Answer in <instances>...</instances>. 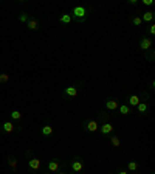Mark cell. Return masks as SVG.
Returning a JSON list of instances; mask_svg holds the SVG:
<instances>
[{
	"label": "cell",
	"mask_w": 155,
	"mask_h": 174,
	"mask_svg": "<svg viewBox=\"0 0 155 174\" xmlns=\"http://www.w3.org/2000/svg\"><path fill=\"white\" fill-rule=\"evenodd\" d=\"M2 128H3V130H5L6 134H11V132L14 130V124L11 123V121H5V123L2 124Z\"/></svg>",
	"instance_id": "obj_11"
},
{
	"label": "cell",
	"mask_w": 155,
	"mask_h": 174,
	"mask_svg": "<svg viewBox=\"0 0 155 174\" xmlns=\"http://www.w3.org/2000/svg\"><path fill=\"white\" fill-rule=\"evenodd\" d=\"M112 132H113V124L104 123L102 126H101V134L102 135H112Z\"/></svg>",
	"instance_id": "obj_2"
},
{
	"label": "cell",
	"mask_w": 155,
	"mask_h": 174,
	"mask_svg": "<svg viewBox=\"0 0 155 174\" xmlns=\"http://www.w3.org/2000/svg\"><path fill=\"white\" fill-rule=\"evenodd\" d=\"M132 24H134L135 26H141V25H143V20H141V17H137V16H134V17H132Z\"/></svg>",
	"instance_id": "obj_22"
},
{
	"label": "cell",
	"mask_w": 155,
	"mask_h": 174,
	"mask_svg": "<svg viewBox=\"0 0 155 174\" xmlns=\"http://www.w3.org/2000/svg\"><path fill=\"white\" fill-rule=\"evenodd\" d=\"M8 81H9V75L0 73V84H5V83H8Z\"/></svg>",
	"instance_id": "obj_23"
},
{
	"label": "cell",
	"mask_w": 155,
	"mask_h": 174,
	"mask_svg": "<svg viewBox=\"0 0 155 174\" xmlns=\"http://www.w3.org/2000/svg\"><path fill=\"white\" fill-rule=\"evenodd\" d=\"M71 170H73V173H81L82 170H84V163H82L81 160L71 162Z\"/></svg>",
	"instance_id": "obj_4"
},
{
	"label": "cell",
	"mask_w": 155,
	"mask_h": 174,
	"mask_svg": "<svg viewBox=\"0 0 155 174\" xmlns=\"http://www.w3.org/2000/svg\"><path fill=\"white\" fill-rule=\"evenodd\" d=\"M41 132H42V135H43V137H50V135L53 134V128L50 126V124H45V126L42 128V130H41Z\"/></svg>",
	"instance_id": "obj_13"
},
{
	"label": "cell",
	"mask_w": 155,
	"mask_h": 174,
	"mask_svg": "<svg viewBox=\"0 0 155 174\" xmlns=\"http://www.w3.org/2000/svg\"><path fill=\"white\" fill-rule=\"evenodd\" d=\"M59 20L62 22V24H70V22H71V16L70 14H62L59 17Z\"/></svg>",
	"instance_id": "obj_19"
},
{
	"label": "cell",
	"mask_w": 155,
	"mask_h": 174,
	"mask_svg": "<svg viewBox=\"0 0 155 174\" xmlns=\"http://www.w3.org/2000/svg\"><path fill=\"white\" fill-rule=\"evenodd\" d=\"M59 174H65V173H59Z\"/></svg>",
	"instance_id": "obj_30"
},
{
	"label": "cell",
	"mask_w": 155,
	"mask_h": 174,
	"mask_svg": "<svg viewBox=\"0 0 155 174\" xmlns=\"http://www.w3.org/2000/svg\"><path fill=\"white\" fill-rule=\"evenodd\" d=\"M71 13H73V16H71V19H73V20H76L78 24H82V22L85 20L87 9H85L84 6H81V5H79V6H75Z\"/></svg>",
	"instance_id": "obj_1"
},
{
	"label": "cell",
	"mask_w": 155,
	"mask_h": 174,
	"mask_svg": "<svg viewBox=\"0 0 155 174\" xmlns=\"http://www.w3.org/2000/svg\"><path fill=\"white\" fill-rule=\"evenodd\" d=\"M85 128H87V130H90V132H96L98 130V121L96 120H88L85 123Z\"/></svg>",
	"instance_id": "obj_5"
},
{
	"label": "cell",
	"mask_w": 155,
	"mask_h": 174,
	"mask_svg": "<svg viewBox=\"0 0 155 174\" xmlns=\"http://www.w3.org/2000/svg\"><path fill=\"white\" fill-rule=\"evenodd\" d=\"M149 33H151V36L155 34V25H151V28H149Z\"/></svg>",
	"instance_id": "obj_26"
},
{
	"label": "cell",
	"mask_w": 155,
	"mask_h": 174,
	"mask_svg": "<svg viewBox=\"0 0 155 174\" xmlns=\"http://www.w3.org/2000/svg\"><path fill=\"white\" fill-rule=\"evenodd\" d=\"M28 166L31 168V170L37 171L39 168H41V160H39V159H31V160L28 162Z\"/></svg>",
	"instance_id": "obj_9"
},
{
	"label": "cell",
	"mask_w": 155,
	"mask_h": 174,
	"mask_svg": "<svg viewBox=\"0 0 155 174\" xmlns=\"http://www.w3.org/2000/svg\"><path fill=\"white\" fill-rule=\"evenodd\" d=\"M64 93L67 95V96H76L78 95V87L76 86H71V87H65V90H64Z\"/></svg>",
	"instance_id": "obj_7"
},
{
	"label": "cell",
	"mask_w": 155,
	"mask_h": 174,
	"mask_svg": "<svg viewBox=\"0 0 155 174\" xmlns=\"http://www.w3.org/2000/svg\"><path fill=\"white\" fill-rule=\"evenodd\" d=\"M143 5L144 6H151V5H154V2L152 0H143Z\"/></svg>",
	"instance_id": "obj_25"
},
{
	"label": "cell",
	"mask_w": 155,
	"mask_h": 174,
	"mask_svg": "<svg viewBox=\"0 0 155 174\" xmlns=\"http://www.w3.org/2000/svg\"><path fill=\"white\" fill-rule=\"evenodd\" d=\"M110 143H112L113 148H119L121 140H119V137H116V135H110Z\"/></svg>",
	"instance_id": "obj_14"
},
{
	"label": "cell",
	"mask_w": 155,
	"mask_h": 174,
	"mask_svg": "<svg viewBox=\"0 0 155 174\" xmlns=\"http://www.w3.org/2000/svg\"><path fill=\"white\" fill-rule=\"evenodd\" d=\"M151 45H152V41L151 39H149V37H143V39L140 41V48H141V50H149V48H151Z\"/></svg>",
	"instance_id": "obj_3"
},
{
	"label": "cell",
	"mask_w": 155,
	"mask_h": 174,
	"mask_svg": "<svg viewBox=\"0 0 155 174\" xmlns=\"http://www.w3.org/2000/svg\"><path fill=\"white\" fill-rule=\"evenodd\" d=\"M134 174H138V173H134Z\"/></svg>",
	"instance_id": "obj_31"
},
{
	"label": "cell",
	"mask_w": 155,
	"mask_h": 174,
	"mask_svg": "<svg viewBox=\"0 0 155 174\" xmlns=\"http://www.w3.org/2000/svg\"><path fill=\"white\" fill-rule=\"evenodd\" d=\"M26 26H28L30 30H37V22L36 20H33V19H28V22H26Z\"/></svg>",
	"instance_id": "obj_17"
},
{
	"label": "cell",
	"mask_w": 155,
	"mask_h": 174,
	"mask_svg": "<svg viewBox=\"0 0 155 174\" xmlns=\"http://www.w3.org/2000/svg\"><path fill=\"white\" fill-rule=\"evenodd\" d=\"M127 170L132 171V173H135L138 170V163L137 162H129V163H127Z\"/></svg>",
	"instance_id": "obj_18"
},
{
	"label": "cell",
	"mask_w": 155,
	"mask_h": 174,
	"mask_svg": "<svg viewBox=\"0 0 155 174\" xmlns=\"http://www.w3.org/2000/svg\"><path fill=\"white\" fill-rule=\"evenodd\" d=\"M141 20H143V22H152V20H154V13H152V11H146V13L143 14Z\"/></svg>",
	"instance_id": "obj_15"
},
{
	"label": "cell",
	"mask_w": 155,
	"mask_h": 174,
	"mask_svg": "<svg viewBox=\"0 0 155 174\" xmlns=\"http://www.w3.org/2000/svg\"><path fill=\"white\" fill-rule=\"evenodd\" d=\"M137 107H138V112H140V113H146L147 112V104H146V103H140Z\"/></svg>",
	"instance_id": "obj_21"
},
{
	"label": "cell",
	"mask_w": 155,
	"mask_h": 174,
	"mask_svg": "<svg viewBox=\"0 0 155 174\" xmlns=\"http://www.w3.org/2000/svg\"><path fill=\"white\" fill-rule=\"evenodd\" d=\"M19 20L22 22V24H26V22H28V16H26L25 13H22V14L19 16Z\"/></svg>",
	"instance_id": "obj_24"
},
{
	"label": "cell",
	"mask_w": 155,
	"mask_h": 174,
	"mask_svg": "<svg viewBox=\"0 0 155 174\" xmlns=\"http://www.w3.org/2000/svg\"><path fill=\"white\" fill-rule=\"evenodd\" d=\"M48 171H50V173H58V171H59V160L54 159V160L50 162V163H48Z\"/></svg>",
	"instance_id": "obj_8"
},
{
	"label": "cell",
	"mask_w": 155,
	"mask_h": 174,
	"mask_svg": "<svg viewBox=\"0 0 155 174\" xmlns=\"http://www.w3.org/2000/svg\"><path fill=\"white\" fill-rule=\"evenodd\" d=\"M9 117L13 118V120H20L22 118V112L20 111H13V112L9 113Z\"/></svg>",
	"instance_id": "obj_20"
},
{
	"label": "cell",
	"mask_w": 155,
	"mask_h": 174,
	"mask_svg": "<svg viewBox=\"0 0 155 174\" xmlns=\"http://www.w3.org/2000/svg\"><path fill=\"white\" fill-rule=\"evenodd\" d=\"M45 174H47V173H45Z\"/></svg>",
	"instance_id": "obj_32"
},
{
	"label": "cell",
	"mask_w": 155,
	"mask_h": 174,
	"mask_svg": "<svg viewBox=\"0 0 155 174\" xmlns=\"http://www.w3.org/2000/svg\"><path fill=\"white\" fill-rule=\"evenodd\" d=\"M118 111L121 112V115H129V113H130V107L126 106V104H121V106H118Z\"/></svg>",
	"instance_id": "obj_16"
},
{
	"label": "cell",
	"mask_w": 155,
	"mask_h": 174,
	"mask_svg": "<svg viewBox=\"0 0 155 174\" xmlns=\"http://www.w3.org/2000/svg\"><path fill=\"white\" fill-rule=\"evenodd\" d=\"M118 174H129V173H127V171H124V170H123V171H119Z\"/></svg>",
	"instance_id": "obj_28"
},
{
	"label": "cell",
	"mask_w": 155,
	"mask_h": 174,
	"mask_svg": "<svg viewBox=\"0 0 155 174\" xmlns=\"http://www.w3.org/2000/svg\"><path fill=\"white\" fill-rule=\"evenodd\" d=\"M118 101L116 100H107L106 101V109L107 111H118Z\"/></svg>",
	"instance_id": "obj_6"
},
{
	"label": "cell",
	"mask_w": 155,
	"mask_h": 174,
	"mask_svg": "<svg viewBox=\"0 0 155 174\" xmlns=\"http://www.w3.org/2000/svg\"><path fill=\"white\" fill-rule=\"evenodd\" d=\"M70 174H76V173H70Z\"/></svg>",
	"instance_id": "obj_29"
},
{
	"label": "cell",
	"mask_w": 155,
	"mask_h": 174,
	"mask_svg": "<svg viewBox=\"0 0 155 174\" xmlns=\"http://www.w3.org/2000/svg\"><path fill=\"white\" fill-rule=\"evenodd\" d=\"M8 165L13 168V171H17V159L14 155H9L8 157Z\"/></svg>",
	"instance_id": "obj_12"
},
{
	"label": "cell",
	"mask_w": 155,
	"mask_h": 174,
	"mask_svg": "<svg viewBox=\"0 0 155 174\" xmlns=\"http://www.w3.org/2000/svg\"><path fill=\"white\" fill-rule=\"evenodd\" d=\"M140 96H138V95H130L129 96V104L132 106V107H137L138 104H140Z\"/></svg>",
	"instance_id": "obj_10"
},
{
	"label": "cell",
	"mask_w": 155,
	"mask_h": 174,
	"mask_svg": "<svg viewBox=\"0 0 155 174\" xmlns=\"http://www.w3.org/2000/svg\"><path fill=\"white\" fill-rule=\"evenodd\" d=\"M129 5H137V0H129Z\"/></svg>",
	"instance_id": "obj_27"
}]
</instances>
